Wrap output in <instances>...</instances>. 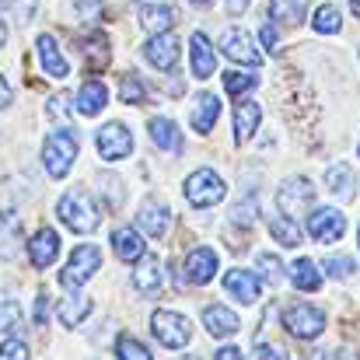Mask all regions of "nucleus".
<instances>
[{
	"mask_svg": "<svg viewBox=\"0 0 360 360\" xmlns=\"http://www.w3.org/2000/svg\"><path fill=\"white\" fill-rule=\"evenodd\" d=\"M35 49H39L42 70H46L49 77L63 81V77L70 74V63H67V56L60 53V46H56V39H53V35H39V39H35Z\"/></svg>",
	"mask_w": 360,
	"mask_h": 360,
	"instance_id": "obj_16",
	"label": "nucleus"
},
{
	"mask_svg": "<svg viewBox=\"0 0 360 360\" xmlns=\"http://www.w3.org/2000/svg\"><path fill=\"white\" fill-rule=\"evenodd\" d=\"M326 186H329V193H336L340 200H354V196H357V175H354V168L343 165V161L326 172Z\"/></svg>",
	"mask_w": 360,
	"mask_h": 360,
	"instance_id": "obj_23",
	"label": "nucleus"
},
{
	"mask_svg": "<svg viewBox=\"0 0 360 360\" xmlns=\"http://www.w3.org/2000/svg\"><path fill=\"white\" fill-rule=\"evenodd\" d=\"M280 322H283V329H287L290 336H297V340H315V336H322V329H326L322 308H311V304H290V308H283Z\"/></svg>",
	"mask_w": 360,
	"mask_h": 360,
	"instance_id": "obj_6",
	"label": "nucleus"
},
{
	"mask_svg": "<svg viewBox=\"0 0 360 360\" xmlns=\"http://www.w3.org/2000/svg\"><path fill=\"white\" fill-rule=\"evenodd\" d=\"M81 53H84L88 70H105V67L112 63V49H109V35H105V32H91V35L81 42Z\"/></svg>",
	"mask_w": 360,
	"mask_h": 360,
	"instance_id": "obj_19",
	"label": "nucleus"
},
{
	"mask_svg": "<svg viewBox=\"0 0 360 360\" xmlns=\"http://www.w3.org/2000/svg\"><path fill=\"white\" fill-rule=\"evenodd\" d=\"M269 235L280 241L283 248H297L301 245V231H297V224L290 217H273L269 221Z\"/></svg>",
	"mask_w": 360,
	"mask_h": 360,
	"instance_id": "obj_31",
	"label": "nucleus"
},
{
	"mask_svg": "<svg viewBox=\"0 0 360 360\" xmlns=\"http://www.w3.org/2000/svg\"><path fill=\"white\" fill-rule=\"evenodd\" d=\"M193 4H196V7H210L214 0H193Z\"/></svg>",
	"mask_w": 360,
	"mask_h": 360,
	"instance_id": "obj_48",
	"label": "nucleus"
},
{
	"mask_svg": "<svg viewBox=\"0 0 360 360\" xmlns=\"http://www.w3.org/2000/svg\"><path fill=\"white\" fill-rule=\"evenodd\" d=\"M21 326H25L21 304H18V301H4V304H0V336H18Z\"/></svg>",
	"mask_w": 360,
	"mask_h": 360,
	"instance_id": "obj_33",
	"label": "nucleus"
},
{
	"mask_svg": "<svg viewBox=\"0 0 360 360\" xmlns=\"http://www.w3.org/2000/svg\"><path fill=\"white\" fill-rule=\"evenodd\" d=\"M217 116H221L217 95H200V102H196V109H193V129H196V133H210Z\"/></svg>",
	"mask_w": 360,
	"mask_h": 360,
	"instance_id": "obj_28",
	"label": "nucleus"
},
{
	"mask_svg": "<svg viewBox=\"0 0 360 360\" xmlns=\"http://www.w3.org/2000/svg\"><path fill=\"white\" fill-rule=\"evenodd\" d=\"M224 290H228L235 301H241V304H255L262 283H259V276L248 273V269H228V273H224Z\"/></svg>",
	"mask_w": 360,
	"mask_h": 360,
	"instance_id": "obj_15",
	"label": "nucleus"
},
{
	"mask_svg": "<svg viewBox=\"0 0 360 360\" xmlns=\"http://www.w3.org/2000/svg\"><path fill=\"white\" fill-rule=\"evenodd\" d=\"M311 28H315L319 35H336V32L343 28V18H340V11H336L333 4H326V7H319V11H315Z\"/></svg>",
	"mask_w": 360,
	"mask_h": 360,
	"instance_id": "obj_32",
	"label": "nucleus"
},
{
	"mask_svg": "<svg viewBox=\"0 0 360 360\" xmlns=\"http://www.w3.org/2000/svg\"><path fill=\"white\" fill-rule=\"evenodd\" d=\"M175 21H179V11L168 7V4H143V7H140V25H143L147 32H154V35L168 32Z\"/></svg>",
	"mask_w": 360,
	"mask_h": 360,
	"instance_id": "obj_21",
	"label": "nucleus"
},
{
	"mask_svg": "<svg viewBox=\"0 0 360 360\" xmlns=\"http://www.w3.org/2000/svg\"><path fill=\"white\" fill-rule=\"evenodd\" d=\"M46 319H49V294H46V290H39V297H35V326L42 329V326H46Z\"/></svg>",
	"mask_w": 360,
	"mask_h": 360,
	"instance_id": "obj_40",
	"label": "nucleus"
},
{
	"mask_svg": "<svg viewBox=\"0 0 360 360\" xmlns=\"http://www.w3.org/2000/svg\"><path fill=\"white\" fill-rule=\"evenodd\" d=\"M147 129H150V140L161 147V150H168V154H182V133H179V126L172 120H150L147 122Z\"/></svg>",
	"mask_w": 360,
	"mask_h": 360,
	"instance_id": "obj_24",
	"label": "nucleus"
},
{
	"mask_svg": "<svg viewBox=\"0 0 360 360\" xmlns=\"http://www.w3.org/2000/svg\"><path fill=\"white\" fill-rule=\"evenodd\" d=\"M357 154H360V147H357Z\"/></svg>",
	"mask_w": 360,
	"mask_h": 360,
	"instance_id": "obj_50",
	"label": "nucleus"
},
{
	"mask_svg": "<svg viewBox=\"0 0 360 360\" xmlns=\"http://www.w3.org/2000/svg\"><path fill=\"white\" fill-rule=\"evenodd\" d=\"M49 112L63 120V116H67V98H63V95H60V98H53V102H49Z\"/></svg>",
	"mask_w": 360,
	"mask_h": 360,
	"instance_id": "obj_43",
	"label": "nucleus"
},
{
	"mask_svg": "<svg viewBox=\"0 0 360 360\" xmlns=\"http://www.w3.org/2000/svg\"><path fill=\"white\" fill-rule=\"evenodd\" d=\"M150 329H154L158 343L168 347V350H182L193 340V322L186 315H179V311H165V308L154 311L150 315Z\"/></svg>",
	"mask_w": 360,
	"mask_h": 360,
	"instance_id": "obj_3",
	"label": "nucleus"
},
{
	"mask_svg": "<svg viewBox=\"0 0 360 360\" xmlns=\"http://www.w3.org/2000/svg\"><path fill=\"white\" fill-rule=\"evenodd\" d=\"M255 360H290L283 350H273V347H266V343H255Z\"/></svg>",
	"mask_w": 360,
	"mask_h": 360,
	"instance_id": "obj_41",
	"label": "nucleus"
},
{
	"mask_svg": "<svg viewBox=\"0 0 360 360\" xmlns=\"http://www.w3.org/2000/svg\"><path fill=\"white\" fill-rule=\"evenodd\" d=\"M343 231H347V217H343L340 210H333V207H319V210L308 214V235H311L315 241L333 245V241L343 238Z\"/></svg>",
	"mask_w": 360,
	"mask_h": 360,
	"instance_id": "obj_8",
	"label": "nucleus"
},
{
	"mask_svg": "<svg viewBox=\"0 0 360 360\" xmlns=\"http://www.w3.org/2000/svg\"><path fill=\"white\" fill-rule=\"evenodd\" d=\"M56 255H60V235L53 228H39L28 241V262L35 269H49L56 262Z\"/></svg>",
	"mask_w": 360,
	"mask_h": 360,
	"instance_id": "obj_13",
	"label": "nucleus"
},
{
	"mask_svg": "<svg viewBox=\"0 0 360 360\" xmlns=\"http://www.w3.org/2000/svg\"><path fill=\"white\" fill-rule=\"evenodd\" d=\"M189 53H193V74H196L200 81H207V77L214 74V67H217L210 39H207L203 32H193V39H189Z\"/></svg>",
	"mask_w": 360,
	"mask_h": 360,
	"instance_id": "obj_20",
	"label": "nucleus"
},
{
	"mask_svg": "<svg viewBox=\"0 0 360 360\" xmlns=\"http://www.w3.org/2000/svg\"><path fill=\"white\" fill-rule=\"evenodd\" d=\"M290 283L297 287V290H319L322 287V273H319V266L311 262V259H297L294 266H290Z\"/></svg>",
	"mask_w": 360,
	"mask_h": 360,
	"instance_id": "obj_29",
	"label": "nucleus"
},
{
	"mask_svg": "<svg viewBox=\"0 0 360 360\" xmlns=\"http://www.w3.org/2000/svg\"><path fill=\"white\" fill-rule=\"evenodd\" d=\"M259 120H262V109H259V102H252V98H241L238 105H235V140H238V143L252 140V133L259 129Z\"/></svg>",
	"mask_w": 360,
	"mask_h": 360,
	"instance_id": "obj_22",
	"label": "nucleus"
},
{
	"mask_svg": "<svg viewBox=\"0 0 360 360\" xmlns=\"http://www.w3.org/2000/svg\"><path fill=\"white\" fill-rule=\"evenodd\" d=\"M133 283H136L143 294H154V290L161 287V259H158V255H143V259H136Z\"/></svg>",
	"mask_w": 360,
	"mask_h": 360,
	"instance_id": "obj_26",
	"label": "nucleus"
},
{
	"mask_svg": "<svg viewBox=\"0 0 360 360\" xmlns=\"http://www.w3.org/2000/svg\"><path fill=\"white\" fill-rule=\"evenodd\" d=\"M214 360H245V357H241L238 347H224V350H217V357Z\"/></svg>",
	"mask_w": 360,
	"mask_h": 360,
	"instance_id": "obj_44",
	"label": "nucleus"
},
{
	"mask_svg": "<svg viewBox=\"0 0 360 360\" xmlns=\"http://www.w3.org/2000/svg\"><path fill=\"white\" fill-rule=\"evenodd\" d=\"M203 326H207L210 336L224 340V336H235V333H238V315L228 311L224 304H207V308H203Z\"/></svg>",
	"mask_w": 360,
	"mask_h": 360,
	"instance_id": "obj_18",
	"label": "nucleus"
},
{
	"mask_svg": "<svg viewBox=\"0 0 360 360\" xmlns=\"http://www.w3.org/2000/svg\"><path fill=\"white\" fill-rule=\"evenodd\" d=\"M98 266H102V252L95 245H77L74 255H70V262L60 269V283L70 287V290H77V287H84L98 273Z\"/></svg>",
	"mask_w": 360,
	"mask_h": 360,
	"instance_id": "obj_5",
	"label": "nucleus"
},
{
	"mask_svg": "<svg viewBox=\"0 0 360 360\" xmlns=\"http://www.w3.org/2000/svg\"><path fill=\"white\" fill-rule=\"evenodd\" d=\"M4 42H7V25H4V18H0V49H4Z\"/></svg>",
	"mask_w": 360,
	"mask_h": 360,
	"instance_id": "obj_47",
	"label": "nucleus"
},
{
	"mask_svg": "<svg viewBox=\"0 0 360 360\" xmlns=\"http://www.w3.org/2000/svg\"><path fill=\"white\" fill-rule=\"evenodd\" d=\"M221 53H224L228 60H235V63H245V67H259V63H262V56H259V49H255V39H252L248 32H241V28H224V35H221Z\"/></svg>",
	"mask_w": 360,
	"mask_h": 360,
	"instance_id": "obj_9",
	"label": "nucleus"
},
{
	"mask_svg": "<svg viewBox=\"0 0 360 360\" xmlns=\"http://www.w3.org/2000/svg\"><path fill=\"white\" fill-rule=\"evenodd\" d=\"M11 105V88H7V81L0 77V109H7Z\"/></svg>",
	"mask_w": 360,
	"mask_h": 360,
	"instance_id": "obj_46",
	"label": "nucleus"
},
{
	"mask_svg": "<svg viewBox=\"0 0 360 360\" xmlns=\"http://www.w3.org/2000/svg\"><path fill=\"white\" fill-rule=\"evenodd\" d=\"M136 228L143 235H150V238H165L168 228H172V210L161 200H143L140 214H136Z\"/></svg>",
	"mask_w": 360,
	"mask_h": 360,
	"instance_id": "obj_11",
	"label": "nucleus"
},
{
	"mask_svg": "<svg viewBox=\"0 0 360 360\" xmlns=\"http://www.w3.org/2000/svg\"><path fill=\"white\" fill-rule=\"evenodd\" d=\"M0 360H28V347H25L21 340H4Z\"/></svg>",
	"mask_w": 360,
	"mask_h": 360,
	"instance_id": "obj_39",
	"label": "nucleus"
},
{
	"mask_svg": "<svg viewBox=\"0 0 360 360\" xmlns=\"http://www.w3.org/2000/svg\"><path fill=\"white\" fill-rule=\"evenodd\" d=\"M350 7H354V14L360 18V0H350Z\"/></svg>",
	"mask_w": 360,
	"mask_h": 360,
	"instance_id": "obj_49",
	"label": "nucleus"
},
{
	"mask_svg": "<svg viewBox=\"0 0 360 360\" xmlns=\"http://www.w3.org/2000/svg\"><path fill=\"white\" fill-rule=\"evenodd\" d=\"M143 56H147V63L158 67V70H175V63H179V42H175V35H168V32L150 35V39L143 42Z\"/></svg>",
	"mask_w": 360,
	"mask_h": 360,
	"instance_id": "obj_12",
	"label": "nucleus"
},
{
	"mask_svg": "<svg viewBox=\"0 0 360 360\" xmlns=\"http://www.w3.org/2000/svg\"><path fill=\"white\" fill-rule=\"evenodd\" d=\"M95 140H98V154H102L105 161H122V158H129V150H133V136H129V129H126L122 122H105Z\"/></svg>",
	"mask_w": 360,
	"mask_h": 360,
	"instance_id": "obj_10",
	"label": "nucleus"
},
{
	"mask_svg": "<svg viewBox=\"0 0 360 360\" xmlns=\"http://www.w3.org/2000/svg\"><path fill=\"white\" fill-rule=\"evenodd\" d=\"M105 102H109V88L98 81V77H88L84 84H81V91H77V112L81 116H98L102 109H105Z\"/></svg>",
	"mask_w": 360,
	"mask_h": 360,
	"instance_id": "obj_17",
	"label": "nucleus"
},
{
	"mask_svg": "<svg viewBox=\"0 0 360 360\" xmlns=\"http://www.w3.org/2000/svg\"><path fill=\"white\" fill-rule=\"evenodd\" d=\"M56 214H60V221L70 228V231H77V235H91L95 228H98V203H95V196L84 189V186H74L70 193H63L60 196V203H56Z\"/></svg>",
	"mask_w": 360,
	"mask_h": 360,
	"instance_id": "obj_1",
	"label": "nucleus"
},
{
	"mask_svg": "<svg viewBox=\"0 0 360 360\" xmlns=\"http://www.w3.org/2000/svg\"><path fill=\"white\" fill-rule=\"evenodd\" d=\"M88 315H91V297H84V294H70V297L60 301V322H63L67 329H77Z\"/></svg>",
	"mask_w": 360,
	"mask_h": 360,
	"instance_id": "obj_27",
	"label": "nucleus"
},
{
	"mask_svg": "<svg viewBox=\"0 0 360 360\" xmlns=\"http://www.w3.org/2000/svg\"><path fill=\"white\" fill-rule=\"evenodd\" d=\"M255 84H259L255 74H238V70H228V74H224V91H228V95H245V91H252Z\"/></svg>",
	"mask_w": 360,
	"mask_h": 360,
	"instance_id": "obj_36",
	"label": "nucleus"
},
{
	"mask_svg": "<svg viewBox=\"0 0 360 360\" xmlns=\"http://www.w3.org/2000/svg\"><path fill=\"white\" fill-rule=\"evenodd\" d=\"M224 196H228V186H224V179L214 168H200V172H193L186 179V200L193 207H214Z\"/></svg>",
	"mask_w": 360,
	"mask_h": 360,
	"instance_id": "obj_4",
	"label": "nucleus"
},
{
	"mask_svg": "<svg viewBox=\"0 0 360 360\" xmlns=\"http://www.w3.org/2000/svg\"><path fill=\"white\" fill-rule=\"evenodd\" d=\"M259 35H262V46L276 53V28H273V25H262V32H259Z\"/></svg>",
	"mask_w": 360,
	"mask_h": 360,
	"instance_id": "obj_42",
	"label": "nucleus"
},
{
	"mask_svg": "<svg viewBox=\"0 0 360 360\" xmlns=\"http://www.w3.org/2000/svg\"><path fill=\"white\" fill-rule=\"evenodd\" d=\"M116 354H120V360H150V350H147L136 336H129V333H122L120 336Z\"/></svg>",
	"mask_w": 360,
	"mask_h": 360,
	"instance_id": "obj_35",
	"label": "nucleus"
},
{
	"mask_svg": "<svg viewBox=\"0 0 360 360\" xmlns=\"http://www.w3.org/2000/svg\"><path fill=\"white\" fill-rule=\"evenodd\" d=\"M248 4H252V0H228V14H235V18H238V14H245V7H248Z\"/></svg>",
	"mask_w": 360,
	"mask_h": 360,
	"instance_id": "obj_45",
	"label": "nucleus"
},
{
	"mask_svg": "<svg viewBox=\"0 0 360 360\" xmlns=\"http://www.w3.org/2000/svg\"><path fill=\"white\" fill-rule=\"evenodd\" d=\"M214 273H217V252H214V248L200 245V248H193V252L186 255V280H189V283L207 287V283L214 280Z\"/></svg>",
	"mask_w": 360,
	"mask_h": 360,
	"instance_id": "obj_14",
	"label": "nucleus"
},
{
	"mask_svg": "<svg viewBox=\"0 0 360 360\" xmlns=\"http://www.w3.org/2000/svg\"><path fill=\"white\" fill-rule=\"evenodd\" d=\"M112 252L122 262H136L143 259V238L136 235V228H116L112 231Z\"/></svg>",
	"mask_w": 360,
	"mask_h": 360,
	"instance_id": "obj_25",
	"label": "nucleus"
},
{
	"mask_svg": "<svg viewBox=\"0 0 360 360\" xmlns=\"http://www.w3.org/2000/svg\"><path fill=\"white\" fill-rule=\"evenodd\" d=\"M326 273L336 276V280H350V276L357 273V262H354L350 255H329V259H326Z\"/></svg>",
	"mask_w": 360,
	"mask_h": 360,
	"instance_id": "obj_37",
	"label": "nucleus"
},
{
	"mask_svg": "<svg viewBox=\"0 0 360 360\" xmlns=\"http://www.w3.org/2000/svg\"><path fill=\"white\" fill-rule=\"evenodd\" d=\"M42 161H46V172H49L53 179L70 175V168H74V161H77V136H74V129H56V133H49L46 143H42Z\"/></svg>",
	"mask_w": 360,
	"mask_h": 360,
	"instance_id": "obj_2",
	"label": "nucleus"
},
{
	"mask_svg": "<svg viewBox=\"0 0 360 360\" xmlns=\"http://www.w3.org/2000/svg\"><path fill=\"white\" fill-rule=\"evenodd\" d=\"M255 266L262 269V276H266L269 283H280V280H283V262H280L273 252H262V255H255Z\"/></svg>",
	"mask_w": 360,
	"mask_h": 360,
	"instance_id": "obj_38",
	"label": "nucleus"
},
{
	"mask_svg": "<svg viewBox=\"0 0 360 360\" xmlns=\"http://www.w3.org/2000/svg\"><path fill=\"white\" fill-rule=\"evenodd\" d=\"M269 11H273V21H280V25H301L308 0H273Z\"/></svg>",
	"mask_w": 360,
	"mask_h": 360,
	"instance_id": "obj_30",
	"label": "nucleus"
},
{
	"mask_svg": "<svg viewBox=\"0 0 360 360\" xmlns=\"http://www.w3.org/2000/svg\"><path fill=\"white\" fill-rule=\"evenodd\" d=\"M276 203H280V214L283 217H304V210L315 203V186L311 179H287L276 193Z\"/></svg>",
	"mask_w": 360,
	"mask_h": 360,
	"instance_id": "obj_7",
	"label": "nucleus"
},
{
	"mask_svg": "<svg viewBox=\"0 0 360 360\" xmlns=\"http://www.w3.org/2000/svg\"><path fill=\"white\" fill-rule=\"evenodd\" d=\"M120 98L126 102V105H140V102L147 98L143 77H136V74H122V81H120Z\"/></svg>",
	"mask_w": 360,
	"mask_h": 360,
	"instance_id": "obj_34",
	"label": "nucleus"
}]
</instances>
